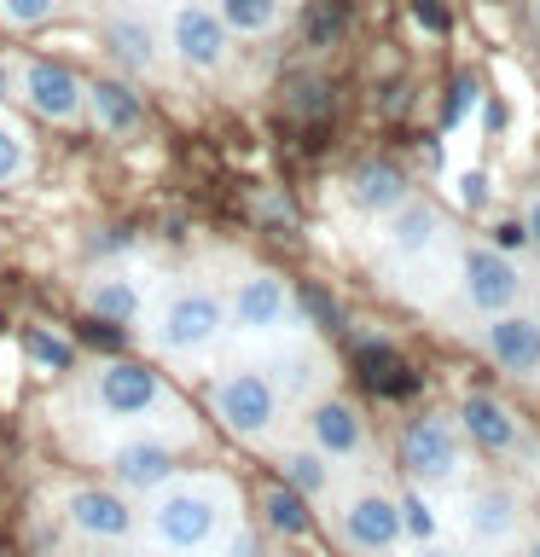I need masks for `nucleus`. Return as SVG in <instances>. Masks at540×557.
Listing matches in <instances>:
<instances>
[{
	"label": "nucleus",
	"mask_w": 540,
	"mask_h": 557,
	"mask_svg": "<svg viewBox=\"0 0 540 557\" xmlns=\"http://www.w3.org/2000/svg\"><path fill=\"white\" fill-rule=\"evenodd\" d=\"M407 198H413V181L390 163V157H366V163L348 169V203H355L360 215L383 221L395 203H407Z\"/></svg>",
	"instance_id": "nucleus-17"
},
{
	"label": "nucleus",
	"mask_w": 540,
	"mask_h": 557,
	"mask_svg": "<svg viewBox=\"0 0 540 557\" xmlns=\"http://www.w3.org/2000/svg\"><path fill=\"white\" fill-rule=\"evenodd\" d=\"M529 17H535V29H540V0H529Z\"/></svg>",
	"instance_id": "nucleus-36"
},
{
	"label": "nucleus",
	"mask_w": 540,
	"mask_h": 557,
	"mask_svg": "<svg viewBox=\"0 0 540 557\" xmlns=\"http://www.w3.org/2000/svg\"><path fill=\"white\" fill-rule=\"evenodd\" d=\"M87 557H122V552H87Z\"/></svg>",
	"instance_id": "nucleus-37"
},
{
	"label": "nucleus",
	"mask_w": 540,
	"mask_h": 557,
	"mask_svg": "<svg viewBox=\"0 0 540 557\" xmlns=\"http://www.w3.org/2000/svg\"><path fill=\"white\" fill-rule=\"evenodd\" d=\"M111 470L122 487H163L174 476V447L169 442H128V447H116Z\"/></svg>",
	"instance_id": "nucleus-21"
},
{
	"label": "nucleus",
	"mask_w": 540,
	"mask_h": 557,
	"mask_svg": "<svg viewBox=\"0 0 540 557\" xmlns=\"http://www.w3.org/2000/svg\"><path fill=\"white\" fill-rule=\"evenodd\" d=\"M529 308L540 313V278H535V285H529Z\"/></svg>",
	"instance_id": "nucleus-35"
},
{
	"label": "nucleus",
	"mask_w": 540,
	"mask_h": 557,
	"mask_svg": "<svg viewBox=\"0 0 540 557\" xmlns=\"http://www.w3.org/2000/svg\"><path fill=\"white\" fill-rule=\"evenodd\" d=\"M87 116L99 134H134L146 128V94L122 76H94L87 82Z\"/></svg>",
	"instance_id": "nucleus-18"
},
{
	"label": "nucleus",
	"mask_w": 540,
	"mask_h": 557,
	"mask_svg": "<svg viewBox=\"0 0 540 557\" xmlns=\"http://www.w3.org/2000/svg\"><path fill=\"white\" fill-rule=\"evenodd\" d=\"M64 517L70 529L87 534V540H128L139 529L134 505L116 494V487H76V494L64 499Z\"/></svg>",
	"instance_id": "nucleus-16"
},
{
	"label": "nucleus",
	"mask_w": 540,
	"mask_h": 557,
	"mask_svg": "<svg viewBox=\"0 0 540 557\" xmlns=\"http://www.w3.org/2000/svg\"><path fill=\"white\" fill-rule=\"evenodd\" d=\"M378 226H383V250H390L395 261H430L435 250H447V244H453L447 215L430 198H418V191L407 203H395Z\"/></svg>",
	"instance_id": "nucleus-13"
},
{
	"label": "nucleus",
	"mask_w": 540,
	"mask_h": 557,
	"mask_svg": "<svg viewBox=\"0 0 540 557\" xmlns=\"http://www.w3.org/2000/svg\"><path fill=\"white\" fill-rule=\"evenodd\" d=\"M453 290L470 325L494 320V313L529 302V273L512 250H500L494 238H459L453 244Z\"/></svg>",
	"instance_id": "nucleus-2"
},
{
	"label": "nucleus",
	"mask_w": 540,
	"mask_h": 557,
	"mask_svg": "<svg viewBox=\"0 0 540 557\" xmlns=\"http://www.w3.org/2000/svg\"><path fill=\"white\" fill-rule=\"evenodd\" d=\"M331 529H338L343 552L355 557H401L407 552V511L401 494L383 482H355L331 499Z\"/></svg>",
	"instance_id": "nucleus-4"
},
{
	"label": "nucleus",
	"mask_w": 540,
	"mask_h": 557,
	"mask_svg": "<svg viewBox=\"0 0 540 557\" xmlns=\"http://www.w3.org/2000/svg\"><path fill=\"white\" fill-rule=\"evenodd\" d=\"M24 169H29V146H24V134H17L12 122H0V186H12Z\"/></svg>",
	"instance_id": "nucleus-27"
},
{
	"label": "nucleus",
	"mask_w": 540,
	"mask_h": 557,
	"mask_svg": "<svg viewBox=\"0 0 540 557\" xmlns=\"http://www.w3.org/2000/svg\"><path fill=\"white\" fill-rule=\"evenodd\" d=\"M268 372H273V383H279V395H285V407H296V400L308 407V400L326 395V383H331V366H326L320 348H285V355H279Z\"/></svg>",
	"instance_id": "nucleus-20"
},
{
	"label": "nucleus",
	"mask_w": 540,
	"mask_h": 557,
	"mask_svg": "<svg viewBox=\"0 0 540 557\" xmlns=\"http://www.w3.org/2000/svg\"><path fill=\"white\" fill-rule=\"evenodd\" d=\"M233 517V494L221 482H181L151 505V534L169 552H209Z\"/></svg>",
	"instance_id": "nucleus-5"
},
{
	"label": "nucleus",
	"mask_w": 540,
	"mask_h": 557,
	"mask_svg": "<svg viewBox=\"0 0 540 557\" xmlns=\"http://www.w3.org/2000/svg\"><path fill=\"white\" fill-rule=\"evenodd\" d=\"M512 557H540V529H529V534H523Z\"/></svg>",
	"instance_id": "nucleus-34"
},
{
	"label": "nucleus",
	"mask_w": 540,
	"mask_h": 557,
	"mask_svg": "<svg viewBox=\"0 0 540 557\" xmlns=\"http://www.w3.org/2000/svg\"><path fill=\"white\" fill-rule=\"evenodd\" d=\"M477 355L494 366L500 377L523 383V389H540V313L529 302L494 313V320L477 325Z\"/></svg>",
	"instance_id": "nucleus-7"
},
{
	"label": "nucleus",
	"mask_w": 540,
	"mask_h": 557,
	"mask_svg": "<svg viewBox=\"0 0 540 557\" xmlns=\"http://www.w3.org/2000/svg\"><path fill=\"white\" fill-rule=\"evenodd\" d=\"M517 226H523V244H529V256L540 261V186L523 191V203H517Z\"/></svg>",
	"instance_id": "nucleus-29"
},
{
	"label": "nucleus",
	"mask_w": 540,
	"mask_h": 557,
	"mask_svg": "<svg viewBox=\"0 0 540 557\" xmlns=\"http://www.w3.org/2000/svg\"><path fill=\"white\" fill-rule=\"evenodd\" d=\"M331 476H338V465H331V459H326V453L314 447V442H303V447H285V453H279V482H285V487H296V494H303L308 505L331 494Z\"/></svg>",
	"instance_id": "nucleus-22"
},
{
	"label": "nucleus",
	"mask_w": 540,
	"mask_h": 557,
	"mask_svg": "<svg viewBox=\"0 0 540 557\" xmlns=\"http://www.w3.org/2000/svg\"><path fill=\"white\" fill-rule=\"evenodd\" d=\"M401 557H470V552L459 546V540H442V534H435V540H413Z\"/></svg>",
	"instance_id": "nucleus-30"
},
{
	"label": "nucleus",
	"mask_w": 540,
	"mask_h": 557,
	"mask_svg": "<svg viewBox=\"0 0 540 557\" xmlns=\"http://www.w3.org/2000/svg\"><path fill=\"white\" fill-rule=\"evenodd\" d=\"M87 308H94V320H105V325H134L139 320V290L122 273L94 278V285H87Z\"/></svg>",
	"instance_id": "nucleus-24"
},
{
	"label": "nucleus",
	"mask_w": 540,
	"mask_h": 557,
	"mask_svg": "<svg viewBox=\"0 0 540 557\" xmlns=\"http://www.w3.org/2000/svg\"><path fill=\"white\" fill-rule=\"evenodd\" d=\"M216 12L233 35H273L285 17V0H216Z\"/></svg>",
	"instance_id": "nucleus-25"
},
{
	"label": "nucleus",
	"mask_w": 540,
	"mask_h": 557,
	"mask_svg": "<svg viewBox=\"0 0 540 557\" xmlns=\"http://www.w3.org/2000/svg\"><path fill=\"white\" fill-rule=\"evenodd\" d=\"M169 52L181 59V70H198V76H216L233 59V29L221 24L216 0H181L169 12Z\"/></svg>",
	"instance_id": "nucleus-10"
},
{
	"label": "nucleus",
	"mask_w": 540,
	"mask_h": 557,
	"mask_svg": "<svg viewBox=\"0 0 540 557\" xmlns=\"http://www.w3.org/2000/svg\"><path fill=\"white\" fill-rule=\"evenodd\" d=\"M17 94L47 122H82V111H87V82L70 64H52V59H29L24 76H17Z\"/></svg>",
	"instance_id": "nucleus-15"
},
{
	"label": "nucleus",
	"mask_w": 540,
	"mask_h": 557,
	"mask_svg": "<svg viewBox=\"0 0 540 557\" xmlns=\"http://www.w3.org/2000/svg\"><path fill=\"white\" fill-rule=\"evenodd\" d=\"M261 529L279 534V540H303L314 529V511H308V499L296 494V487L285 482H273L268 494H261Z\"/></svg>",
	"instance_id": "nucleus-23"
},
{
	"label": "nucleus",
	"mask_w": 540,
	"mask_h": 557,
	"mask_svg": "<svg viewBox=\"0 0 540 557\" xmlns=\"http://www.w3.org/2000/svg\"><path fill=\"white\" fill-rule=\"evenodd\" d=\"M303 430L331 465H360L372 453V430H366L355 400H343V395H314L303 407Z\"/></svg>",
	"instance_id": "nucleus-11"
},
{
	"label": "nucleus",
	"mask_w": 540,
	"mask_h": 557,
	"mask_svg": "<svg viewBox=\"0 0 540 557\" xmlns=\"http://www.w3.org/2000/svg\"><path fill=\"white\" fill-rule=\"evenodd\" d=\"M233 557H268V540H261L256 529H238L233 534Z\"/></svg>",
	"instance_id": "nucleus-31"
},
{
	"label": "nucleus",
	"mask_w": 540,
	"mask_h": 557,
	"mask_svg": "<svg viewBox=\"0 0 540 557\" xmlns=\"http://www.w3.org/2000/svg\"><path fill=\"white\" fill-rule=\"evenodd\" d=\"M529 499L517 482H465L459 487V546L470 557H512L517 540L529 534Z\"/></svg>",
	"instance_id": "nucleus-3"
},
{
	"label": "nucleus",
	"mask_w": 540,
	"mask_h": 557,
	"mask_svg": "<svg viewBox=\"0 0 540 557\" xmlns=\"http://www.w3.org/2000/svg\"><path fill=\"white\" fill-rule=\"evenodd\" d=\"M24 348H29L35 366H47V372H76V348L64 337H52V331H41V325L24 331Z\"/></svg>",
	"instance_id": "nucleus-26"
},
{
	"label": "nucleus",
	"mask_w": 540,
	"mask_h": 557,
	"mask_svg": "<svg viewBox=\"0 0 540 557\" xmlns=\"http://www.w3.org/2000/svg\"><path fill=\"white\" fill-rule=\"evenodd\" d=\"M320 94H326L320 82H303V87H296V111H326V99H320Z\"/></svg>",
	"instance_id": "nucleus-32"
},
{
	"label": "nucleus",
	"mask_w": 540,
	"mask_h": 557,
	"mask_svg": "<svg viewBox=\"0 0 540 557\" xmlns=\"http://www.w3.org/2000/svg\"><path fill=\"white\" fill-rule=\"evenodd\" d=\"M209 407H216L221 430H233L238 442H268L285 418V395H279L268 366H233L209 383Z\"/></svg>",
	"instance_id": "nucleus-6"
},
{
	"label": "nucleus",
	"mask_w": 540,
	"mask_h": 557,
	"mask_svg": "<svg viewBox=\"0 0 540 557\" xmlns=\"http://www.w3.org/2000/svg\"><path fill=\"white\" fill-rule=\"evenodd\" d=\"M87 343H94V348H122V337H116V331L105 325V320H94V325H87Z\"/></svg>",
	"instance_id": "nucleus-33"
},
{
	"label": "nucleus",
	"mask_w": 540,
	"mask_h": 557,
	"mask_svg": "<svg viewBox=\"0 0 540 557\" xmlns=\"http://www.w3.org/2000/svg\"><path fill=\"white\" fill-rule=\"evenodd\" d=\"M163 372L146 360H111L94 383V407L105 418H146L151 407H163Z\"/></svg>",
	"instance_id": "nucleus-14"
},
{
	"label": "nucleus",
	"mask_w": 540,
	"mask_h": 557,
	"mask_svg": "<svg viewBox=\"0 0 540 557\" xmlns=\"http://www.w3.org/2000/svg\"><path fill=\"white\" fill-rule=\"evenodd\" d=\"M59 12V0H0V17L17 29H35V24H47V17Z\"/></svg>",
	"instance_id": "nucleus-28"
},
{
	"label": "nucleus",
	"mask_w": 540,
	"mask_h": 557,
	"mask_svg": "<svg viewBox=\"0 0 540 557\" xmlns=\"http://www.w3.org/2000/svg\"><path fill=\"white\" fill-rule=\"evenodd\" d=\"M453 412H459L465 442L477 447L482 459H523V453L535 447L529 418H523V412H517L500 389H465Z\"/></svg>",
	"instance_id": "nucleus-9"
},
{
	"label": "nucleus",
	"mask_w": 540,
	"mask_h": 557,
	"mask_svg": "<svg viewBox=\"0 0 540 557\" xmlns=\"http://www.w3.org/2000/svg\"><path fill=\"white\" fill-rule=\"evenodd\" d=\"M395 459H401V476H407L418 494H459L470 482V470H477V447L465 442L453 407H425L407 430H401Z\"/></svg>",
	"instance_id": "nucleus-1"
},
{
	"label": "nucleus",
	"mask_w": 540,
	"mask_h": 557,
	"mask_svg": "<svg viewBox=\"0 0 540 557\" xmlns=\"http://www.w3.org/2000/svg\"><path fill=\"white\" fill-rule=\"evenodd\" d=\"M296 308L291 285L268 268H250L244 278H233V290H226V325L250 331V337H268V331H285Z\"/></svg>",
	"instance_id": "nucleus-12"
},
{
	"label": "nucleus",
	"mask_w": 540,
	"mask_h": 557,
	"mask_svg": "<svg viewBox=\"0 0 540 557\" xmlns=\"http://www.w3.org/2000/svg\"><path fill=\"white\" fill-rule=\"evenodd\" d=\"M99 41L111 47V59L122 70H157L163 47H157V29L139 12H105L99 17Z\"/></svg>",
	"instance_id": "nucleus-19"
},
{
	"label": "nucleus",
	"mask_w": 540,
	"mask_h": 557,
	"mask_svg": "<svg viewBox=\"0 0 540 557\" xmlns=\"http://www.w3.org/2000/svg\"><path fill=\"white\" fill-rule=\"evenodd\" d=\"M226 325V302L209 285H181L169 290V302L157 308V325H151V343L163 355H204L209 343L221 337Z\"/></svg>",
	"instance_id": "nucleus-8"
}]
</instances>
